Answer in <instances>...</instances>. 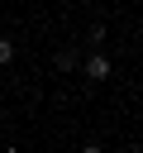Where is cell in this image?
<instances>
[{
  "mask_svg": "<svg viewBox=\"0 0 143 153\" xmlns=\"http://www.w3.org/2000/svg\"><path fill=\"white\" fill-rule=\"evenodd\" d=\"M81 72H86V81H110V72H114V62H110L105 53H86V62H81Z\"/></svg>",
  "mask_w": 143,
  "mask_h": 153,
  "instance_id": "obj_1",
  "label": "cell"
},
{
  "mask_svg": "<svg viewBox=\"0 0 143 153\" xmlns=\"http://www.w3.org/2000/svg\"><path fill=\"white\" fill-rule=\"evenodd\" d=\"M72 67H81V53L76 48H57V72H72Z\"/></svg>",
  "mask_w": 143,
  "mask_h": 153,
  "instance_id": "obj_2",
  "label": "cell"
},
{
  "mask_svg": "<svg viewBox=\"0 0 143 153\" xmlns=\"http://www.w3.org/2000/svg\"><path fill=\"white\" fill-rule=\"evenodd\" d=\"M10 62H14V43H10V38H0V67H10Z\"/></svg>",
  "mask_w": 143,
  "mask_h": 153,
  "instance_id": "obj_3",
  "label": "cell"
},
{
  "mask_svg": "<svg viewBox=\"0 0 143 153\" xmlns=\"http://www.w3.org/2000/svg\"><path fill=\"white\" fill-rule=\"evenodd\" d=\"M86 43H105V24H91L86 29Z\"/></svg>",
  "mask_w": 143,
  "mask_h": 153,
  "instance_id": "obj_4",
  "label": "cell"
}]
</instances>
